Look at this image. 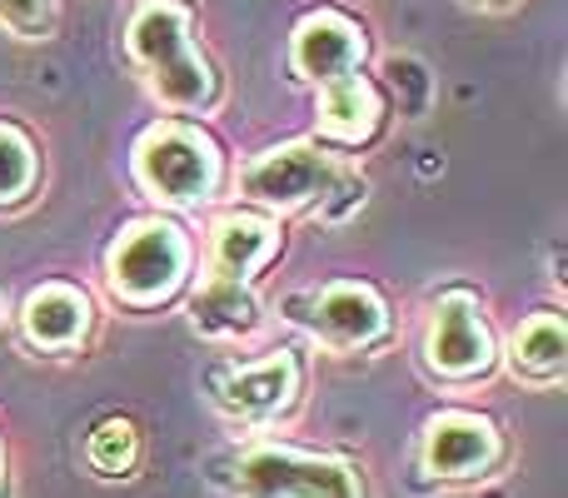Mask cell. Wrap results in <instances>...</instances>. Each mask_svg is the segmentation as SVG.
<instances>
[{
  "label": "cell",
  "instance_id": "obj_19",
  "mask_svg": "<svg viewBox=\"0 0 568 498\" xmlns=\"http://www.w3.org/2000/svg\"><path fill=\"white\" fill-rule=\"evenodd\" d=\"M0 498H10V444L0 434Z\"/></svg>",
  "mask_w": 568,
  "mask_h": 498
},
{
  "label": "cell",
  "instance_id": "obj_5",
  "mask_svg": "<svg viewBox=\"0 0 568 498\" xmlns=\"http://www.w3.org/2000/svg\"><path fill=\"white\" fill-rule=\"evenodd\" d=\"M125 55L150 95L175 115H205L220 105V75L195 50L190 6L180 0H140L125 30Z\"/></svg>",
  "mask_w": 568,
  "mask_h": 498
},
{
  "label": "cell",
  "instance_id": "obj_13",
  "mask_svg": "<svg viewBox=\"0 0 568 498\" xmlns=\"http://www.w3.org/2000/svg\"><path fill=\"white\" fill-rule=\"evenodd\" d=\"M180 309H185V324L205 344H250L270 324V299L260 294V284L195 280L180 299Z\"/></svg>",
  "mask_w": 568,
  "mask_h": 498
},
{
  "label": "cell",
  "instance_id": "obj_10",
  "mask_svg": "<svg viewBox=\"0 0 568 498\" xmlns=\"http://www.w3.org/2000/svg\"><path fill=\"white\" fill-rule=\"evenodd\" d=\"M16 339L40 359H70L95 339V299L75 280H40L10 309Z\"/></svg>",
  "mask_w": 568,
  "mask_h": 498
},
{
  "label": "cell",
  "instance_id": "obj_1",
  "mask_svg": "<svg viewBox=\"0 0 568 498\" xmlns=\"http://www.w3.org/2000/svg\"><path fill=\"white\" fill-rule=\"evenodd\" d=\"M235 200L250 210H265L275 220L304 215L314 225H349L359 215V205L369 200V185L329 145L294 140V145H275L240 165Z\"/></svg>",
  "mask_w": 568,
  "mask_h": 498
},
{
  "label": "cell",
  "instance_id": "obj_14",
  "mask_svg": "<svg viewBox=\"0 0 568 498\" xmlns=\"http://www.w3.org/2000/svg\"><path fill=\"white\" fill-rule=\"evenodd\" d=\"M290 65L300 80H310L314 90L334 85L344 75H359L364 65V30L354 26L339 10H314V16L300 20L290 40Z\"/></svg>",
  "mask_w": 568,
  "mask_h": 498
},
{
  "label": "cell",
  "instance_id": "obj_9",
  "mask_svg": "<svg viewBox=\"0 0 568 498\" xmlns=\"http://www.w3.org/2000/svg\"><path fill=\"white\" fill-rule=\"evenodd\" d=\"M414 469H419L424 489L439 494H469L494 484L509 469V434L494 414L469 409V404H449L424 419L419 439H414Z\"/></svg>",
  "mask_w": 568,
  "mask_h": 498
},
{
  "label": "cell",
  "instance_id": "obj_4",
  "mask_svg": "<svg viewBox=\"0 0 568 498\" xmlns=\"http://www.w3.org/2000/svg\"><path fill=\"white\" fill-rule=\"evenodd\" d=\"M270 319H280L300 344L324 354H374L399 329L389 294L359 274H334V280L280 294Z\"/></svg>",
  "mask_w": 568,
  "mask_h": 498
},
{
  "label": "cell",
  "instance_id": "obj_7",
  "mask_svg": "<svg viewBox=\"0 0 568 498\" xmlns=\"http://www.w3.org/2000/svg\"><path fill=\"white\" fill-rule=\"evenodd\" d=\"M130 175L150 205L180 220L205 215L225 195V155L205 130L185 120L150 125L130 150Z\"/></svg>",
  "mask_w": 568,
  "mask_h": 498
},
{
  "label": "cell",
  "instance_id": "obj_3",
  "mask_svg": "<svg viewBox=\"0 0 568 498\" xmlns=\"http://www.w3.org/2000/svg\"><path fill=\"white\" fill-rule=\"evenodd\" d=\"M200 274V245L180 215H135L100 254V289L130 314H160L185 299Z\"/></svg>",
  "mask_w": 568,
  "mask_h": 498
},
{
  "label": "cell",
  "instance_id": "obj_6",
  "mask_svg": "<svg viewBox=\"0 0 568 498\" xmlns=\"http://www.w3.org/2000/svg\"><path fill=\"white\" fill-rule=\"evenodd\" d=\"M414 359L424 379L439 389L489 384L499 374V329H494L489 299L474 284H439L424 299Z\"/></svg>",
  "mask_w": 568,
  "mask_h": 498
},
{
  "label": "cell",
  "instance_id": "obj_20",
  "mask_svg": "<svg viewBox=\"0 0 568 498\" xmlns=\"http://www.w3.org/2000/svg\"><path fill=\"white\" fill-rule=\"evenodd\" d=\"M10 324V304H6V294H0V329Z\"/></svg>",
  "mask_w": 568,
  "mask_h": 498
},
{
  "label": "cell",
  "instance_id": "obj_16",
  "mask_svg": "<svg viewBox=\"0 0 568 498\" xmlns=\"http://www.w3.org/2000/svg\"><path fill=\"white\" fill-rule=\"evenodd\" d=\"M145 464V434L130 414H105L95 429L85 434V469L105 484L135 479Z\"/></svg>",
  "mask_w": 568,
  "mask_h": 498
},
{
  "label": "cell",
  "instance_id": "obj_15",
  "mask_svg": "<svg viewBox=\"0 0 568 498\" xmlns=\"http://www.w3.org/2000/svg\"><path fill=\"white\" fill-rule=\"evenodd\" d=\"M384 95L374 80L344 75L334 85H320V105H314V135L320 145H369V135L379 130Z\"/></svg>",
  "mask_w": 568,
  "mask_h": 498
},
{
  "label": "cell",
  "instance_id": "obj_17",
  "mask_svg": "<svg viewBox=\"0 0 568 498\" xmlns=\"http://www.w3.org/2000/svg\"><path fill=\"white\" fill-rule=\"evenodd\" d=\"M40 195V150L20 125L0 120V215H16Z\"/></svg>",
  "mask_w": 568,
  "mask_h": 498
},
{
  "label": "cell",
  "instance_id": "obj_12",
  "mask_svg": "<svg viewBox=\"0 0 568 498\" xmlns=\"http://www.w3.org/2000/svg\"><path fill=\"white\" fill-rule=\"evenodd\" d=\"M499 369L524 389H559L568 374V314L559 304H534L499 334Z\"/></svg>",
  "mask_w": 568,
  "mask_h": 498
},
{
  "label": "cell",
  "instance_id": "obj_11",
  "mask_svg": "<svg viewBox=\"0 0 568 498\" xmlns=\"http://www.w3.org/2000/svg\"><path fill=\"white\" fill-rule=\"evenodd\" d=\"M280 250H284V220L250 205H230L205 225L195 280L260 284L270 274V264L280 260Z\"/></svg>",
  "mask_w": 568,
  "mask_h": 498
},
{
  "label": "cell",
  "instance_id": "obj_18",
  "mask_svg": "<svg viewBox=\"0 0 568 498\" xmlns=\"http://www.w3.org/2000/svg\"><path fill=\"white\" fill-rule=\"evenodd\" d=\"M0 26L16 30V35H45L50 0H0Z\"/></svg>",
  "mask_w": 568,
  "mask_h": 498
},
{
  "label": "cell",
  "instance_id": "obj_8",
  "mask_svg": "<svg viewBox=\"0 0 568 498\" xmlns=\"http://www.w3.org/2000/svg\"><path fill=\"white\" fill-rule=\"evenodd\" d=\"M304 384H310L304 344H275V349H260L250 359L210 364L205 379H200V394H205L215 419L260 439V434H270L275 424H284L300 409Z\"/></svg>",
  "mask_w": 568,
  "mask_h": 498
},
{
  "label": "cell",
  "instance_id": "obj_2",
  "mask_svg": "<svg viewBox=\"0 0 568 498\" xmlns=\"http://www.w3.org/2000/svg\"><path fill=\"white\" fill-rule=\"evenodd\" d=\"M220 498H374L369 474L344 449H314L290 439H240L205 464Z\"/></svg>",
  "mask_w": 568,
  "mask_h": 498
}]
</instances>
